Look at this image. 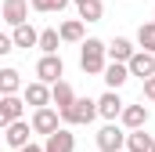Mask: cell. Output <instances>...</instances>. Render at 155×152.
Wrapping results in <instances>:
<instances>
[{
	"label": "cell",
	"instance_id": "obj_7",
	"mask_svg": "<svg viewBox=\"0 0 155 152\" xmlns=\"http://www.w3.org/2000/svg\"><path fill=\"white\" fill-rule=\"evenodd\" d=\"M97 102V116L101 119H108V123H119V112H123V98H119V91H105L101 98H94Z\"/></svg>",
	"mask_w": 155,
	"mask_h": 152
},
{
	"label": "cell",
	"instance_id": "obj_30",
	"mask_svg": "<svg viewBox=\"0 0 155 152\" xmlns=\"http://www.w3.org/2000/svg\"><path fill=\"white\" fill-rule=\"evenodd\" d=\"M0 4H4V0H0Z\"/></svg>",
	"mask_w": 155,
	"mask_h": 152
},
{
	"label": "cell",
	"instance_id": "obj_3",
	"mask_svg": "<svg viewBox=\"0 0 155 152\" xmlns=\"http://www.w3.org/2000/svg\"><path fill=\"white\" fill-rule=\"evenodd\" d=\"M61 76H65V62H61V54H43V58L36 62V80H40V83L54 87Z\"/></svg>",
	"mask_w": 155,
	"mask_h": 152
},
{
	"label": "cell",
	"instance_id": "obj_27",
	"mask_svg": "<svg viewBox=\"0 0 155 152\" xmlns=\"http://www.w3.org/2000/svg\"><path fill=\"white\" fill-rule=\"evenodd\" d=\"M18 152H43V145H33V141H29L25 149H18Z\"/></svg>",
	"mask_w": 155,
	"mask_h": 152
},
{
	"label": "cell",
	"instance_id": "obj_9",
	"mask_svg": "<svg viewBox=\"0 0 155 152\" xmlns=\"http://www.w3.org/2000/svg\"><path fill=\"white\" fill-rule=\"evenodd\" d=\"M25 112V102L18 98V94H11V98H0V130H7L11 123H18Z\"/></svg>",
	"mask_w": 155,
	"mask_h": 152
},
{
	"label": "cell",
	"instance_id": "obj_15",
	"mask_svg": "<svg viewBox=\"0 0 155 152\" xmlns=\"http://www.w3.org/2000/svg\"><path fill=\"white\" fill-rule=\"evenodd\" d=\"M134 51H137V47H134L126 36H116L112 43H105V54H108L112 62H119V65H126V62L134 58Z\"/></svg>",
	"mask_w": 155,
	"mask_h": 152
},
{
	"label": "cell",
	"instance_id": "obj_8",
	"mask_svg": "<svg viewBox=\"0 0 155 152\" xmlns=\"http://www.w3.org/2000/svg\"><path fill=\"white\" fill-rule=\"evenodd\" d=\"M22 102H25V105H33V112H36V109H47V105H51V87H47V83H40V80L25 83V87H22Z\"/></svg>",
	"mask_w": 155,
	"mask_h": 152
},
{
	"label": "cell",
	"instance_id": "obj_22",
	"mask_svg": "<svg viewBox=\"0 0 155 152\" xmlns=\"http://www.w3.org/2000/svg\"><path fill=\"white\" fill-rule=\"evenodd\" d=\"M137 51L155 54V22H144V26L137 29Z\"/></svg>",
	"mask_w": 155,
	"mask_h": 152
},
{
	"label": "cell",
	"instance_id": "obj_23",
	"mask_svg": "<svg viewBox=\"0 0 155 152\" xmlns=\"http://www.w3.org/2000/svg\"><path fill=\"white\" fill-rule=\"evenodd\" d=\"M72 0H29V7L40 11V15H58V11H65Z\"/></svg>",
	"mask_w": 155,
	"mask_h": 152
},
{
	"label": "cell",
	"instance_id": "obj_25",
	"mask_svg": "<svg viewBox=\"0 0 155 152\" xmlns=\"http://www.w3.org/2000/svg\"><path fill=\"white\" fill-rule=\"evenodd\" d=\"M11 51H15L11 36H7V33H0V58H4V54H11Z\"/></svg>",
	"mask_w": 155,
	"mask_h": 152
},
{
	"label": "cell",
	"instance_id": "obj_26",
	"mask_svg": "<svg viewBox=\"0 0 155 152\" xmlns=\"http://www.w3.org/2000/svg\"><path fill=\"white\" fill-rule=\"evenodd\" d=\"M144 98L155 102V76H152V80H144Z\"/></svg>",
	"mask_w": 155,
	"mask_h": 152
},
{
	"label": "cell",
	"instance_id": "obj_24",
	"mask_svg": "<svg viewBox=\"0 0 155 152\" xmlns=\"http://www.w3.org/2000/svg\"><path fill=\"white\" fill-rule=\"evenodd\" d=\"M58 43H61V36H58V29H43L36 40V47L43 51V54H58Z\"/></svg>",
	"mask_w": 155,
	"mask_h": 152
},
{
	"label": "cell",
	"instance_id": "obj_6",
	"mask_svg": "<svg viewBox=\"0 0 155 152\" xmlns=\"http://www.w3.org/2000/svg\"><path fill=\"white\" fill-rule=\"evenodd\" d=\"M123 145H126V130L119 123H105L97 130V149L101 152H123Z\"/></svg>",
	"mask_w": 155,
	"mask_h": 152
},
{
	"label": "cell",
	"instance_id": "obj_10",
	"mask_svg": "<svg viewBox=\"0 0 155 152\" xmlns=\"http://www.w3.org/2000/svg\"><path fill=\"white\" fill-rule=\"evenodd\" d=\"M43 152H76V134L69 127H58L47 141H43Z\"/></svg>",
	"mask_w": 155,
	"mask_h": 152
},
{
	"label": "cell",
	"instance_id": "obj_28",
	"mask_svg": "<svg viewBox=\"0 0 155 152\" xmlns=\"http://www.w3.org/2000/svg\"><path fill=\"white\" fill-rule=\"evenodd\" d=\"M148 152H155V141H152V149H148Z\"/></svg>",
	"mask_w": 155,
	"mask_h": 152
},
{
	"label": "cell",
	"instance_id": "obj_13",
	"mask_svg": "<svg viewBox=\"0 0 155 152\" xmlns=\"http://www.w3.org/2000/svg\"><path fill=\"white\" fill-rule=\"evenodd\" d=\"M119 123H123L126 130H144V123H148V105H123Z\"/></svg>",
	"mask_w": 155,
	"mask_h": 152
},
{
	"label": "cell",
	"instance_id": "obj_1",
	"mask_svg": "<svg viewBox=\"0 0 155 152\" xmlns=\"http://www.w3.org/2000/svg\"><path fill=\"white\" fill-rule=\"evenodd\" d=\"M105 65H108V54H105V40L97 36H87L79 43V69L87 76H101L105 73Z\"/></svg>",
	"mask_w": 155,
	"mask_h": 152
},
{
	"label": "cell",
	"instance_id": "obj_12",
	"mask_svg": "<svg viewBox=\"0 0 155 152\" xmlns=\"http://www.w3.org/2000/svg\"><path fill=\"white\" fill-rule=\"evenodd\" d=\"M29 134H33V127H29V119H18V123H11L7 130H4V145H11V149H25L29 145Z\"/></svg>",
	"mask_w": 155,
	"mask_h": 152
},
{
	"label": "cell",
	"instance_id": "obj_29",
	"mask_svg": "<svg viewBox=\"0 0 155 152\" xmlns=\"http://www.w3.org/2000/svg\"><path fill=\"white\" fill-rule=\"evenodd\" d=\"M72 4H79V0H72Z\"/></svg>",
	"mask_w": 155,
	"mask_h": 152
},
{
	"label": "cell",
	"instance_id": "obj_19",
	"mask_svg": "<svg viewBox=\"0 0 155 152\" xmlns=\"http://www.w3.org/2000/svg\"><path fill=\"white\" fill-rule=\"evenodd\" d=\"M152 134H144V130H126V145H123V152H148L152 149Z\"/></svg>",
	"mask_w": 155,
	"mask_h": 152
},
{
	"label": "cell",
	"instance_id": "obj_2",
	"mask_svg": "<svg viewBox=\"0 0 155 152\" xmlns=\"http://www.w3.org/2000/svg\"><path fill=\"white\" fill-rule=\"evenodd\" d=\"M94 119H97V102L94 98H79V94L61 112V123H69V127H83V123H94Z\"/></svg>",
	"mask_w": 155,
	"mask_h": 152
},
{
	"label": "cell",
	"instance_id": "obj_21",
	"mask_svg": "<svg viewBox=\"0 0 155 152\" xmlns=\"http://www.w3.org/2000/svg\"><path fill=\"white\" fill-rule=\"evenodd\" d=\"M36 40H40V33L25 22V26H18V29H11V43L15 47H36Z\"/></svg>",
	"mask_w": 155,
	"mask_h": 152
},
{
	"label": "cell",
	"instance_id": "obj_17",
	"mask_svg": "<svg viewBox=\"0 0 155 152\" xmlns=\"http://www.w3.org/2000/svg\"><path fill=\"white\" fill-rule=\"evenodd\" d=\"M58 36H61V43H83V40H87V26H83L79 18H69V22H61Z\"/></svg>",
	"mask_w": 155,
	"mask_h": 152
},
{
	"label": "cell",
	"instance_id": "obj_11",
	"mask_svg": "<svg viewBox=\"0 0 155 152\" xmlns=\"http://www.w3.org/2000/svg\"><path fill=\"white\" fill-rule=\"evenodd\" d=\"M126 69H130V76L152 80V76H155V54H148V51H134V58L126 62Z\"/></svg>",
	"mask_w": 155,
	"mask_h": 152
},
{
	"label": "cell",
	"instance_id": "obj_18",
	"mask_svg": "<svg viewBox=\"0 0 155 152\" xmlns=\"http://www.w3.org/2000/svg\"><path fill=\"white\" fill-rule=\"evenodd\" d=\"M22 91V73L18 69H0V98H11Z\"/></svg>",
	"mask_w": 155,
	"mask_h": 152
},
{
	"label": "cell",
	"instance_id": "obj_14",
	"mask_svg": "<svg viewBox=\"0 0 155 152\" xmlns=\"http://www.w3.org/2000/svg\"><path fill=\"white\" fill-rule=\"evenodd\" d=\"M72 102H76V91H72V83L58 80V83L51 87V109H58V116H61L69 105H72Z\"/></svg>",
	"mask_w": 155,
	"mask_h": 152
},
{
	"label": "cell",
	"instance_id": "obj_5",
	"mask_svg": "<svg viewBox=\"0 0 155 152\" xmlns=\"http://www.w3.org/2000/svg\"><path fill=\"white\" fill-rule=\"evenodd\" d=\"M29 127H33V134H43V138H51L58 127H61V116H58V109H36L33 112V119H29Z\"/></svg>",
	"mask_w": 155,
	"mask_h": 152
},
{
	"label": "cell",
	"instance_id": "obj_16",
	"mask_svg": "<svg viewBox=\"0 0 155 152\" xmlns=\"http://www.w3.org/2000/svg\"><path fill=\"white\" fill-rule=\"evenodd\" d=\"M101 80H105V87H108V91H119V87L130 80V69H126V65H119V62H108V65H105V73H101Z\"/></svg>",
	"mask_w": 155,
	"mask_h": 152
},
{
	"label": "cell",
	"instance_id": "obj_20",
	"mask_svg": "<svg viewBox=\"0 0 155 152\" xmlns=\"http://www.w3.org/2000/svg\"><path fill=\"white\" fill-rule=\"evenodd\" d=\"M79 22L87 26V22H101V15H105V4L101 0H79Z\"/></svg>",
	"mask_w": 155,
	"mask_h": 152
},
{
	"label": "cell",
	"instance_id": "obj_4",
	"mask_svg": "<svg viewBox=\"0 0 155 152\" xmlns=\"http://www.w3.org/2000/svg\"><path fill=\"white\" fill-rule=\"evenodd\" d=\"M0 22H7L11 29L29 22V0H4L0 4Z\"/></svg>",
	"mask_w": 155,
	"mask_h": 152
}]
</instances>
